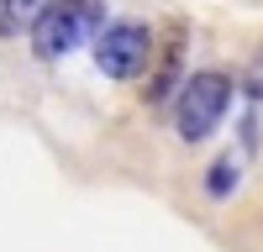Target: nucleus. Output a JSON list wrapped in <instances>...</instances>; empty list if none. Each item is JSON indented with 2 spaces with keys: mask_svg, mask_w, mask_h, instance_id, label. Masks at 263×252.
Segmentation results:
<instances>
[{
  "mask_svg": "<svg viewBox=\"0 0 263 252\" xmlns=\"http://www.w3.org/2000/svg\"><path fill=\"white\" fill-rule=\"evenodd\" d=\"M232 105V74L227 69H200L184 79V90L174 95V132L184 142H205L216 126L227 121Z\"/></svg>",
  "mask_w": 263,
  "mask_h": 252,
  "instance_id": "nucleus-1",
  "label": "nucleus"
},
{
  "mask_svg": "<svg viewBox=\"0 0 263 252\" xmlns=\"http://www.w3.org/2000/svg\"><path fill=\"white\" fill-rule=\"evenodd\" d=\"M111 21H105V6L100 0H63V6H53L48 16L37 21V32H32V53L42 63H58V58H69L74 48H84V42H95Z\"/></svg>",
  "mask_w": 263,
  "mask_h": 252,
  "instance_id": "nucleus-2",
  "label": "nucleus"
},
{
  "mask_svg": "<svg viewBox=\"0 0 263 252\" xmlns=\"http://www.w3.org/2000/svg\"><path fill=\"white\" fill-rule=\"evenodd\" d=\"M95 63H100V74H111V79H137L153 63V32L142 21H111V27L95 37Z\"/></svg>",
  "mask_w": 263,
  "mask_h": 252,
  "instance_id": "nucleus-3",
  "label": "nucleus"
},
{
  "mask_svg": "<svg viewBox=\"0 0 263 252\" xmlns=\"http://www.w3.org/2000/svg\"><path fill=\"white\" fill-rule=\"evenodd\" d=\"M184 48H190V27L184 21H168L163 27V48L147 63V105H174V95L184 90Z\"/></svg>",
  "mask_w": 263,
  "mask_h": 252,
  "instance_id": "nucleus-4",
  "label": "nucleus"
},
{
  "mask_svg": "<svg viewBox=\"0 0 263 252\" xmlns=\"http://www.w3.org/2000/svg\"><path fill=\"white\" fill-rule=\"evenodd\" d=\"M53 11V0H0V37L37 32V21Z\"/></svg>",
  "mask_w": 263,
  "mask_h": 252,
  "instance_id": "nucleus-5",
  "label": "nucleus"
},
{
  "mask_svg": "<svg viewBox=\"0 0 263 252\" xmlns=\"http://www.w3.org/2000/svg\"><path fill=\"white\" fill-rule=\"evenodd\" d=\"M232 189H237V163H232V153H227V158L211 163V174H205V195H211V200H227Z\"/></svg>",
  "mask_w": 263,
  "mask_h": 252,
  "instance_id": "nucleus-6",
  "label": "nucleus"
},
{
  "mask_svg": "<svg viewBox=\"0 0 263 252\" xmlns=\"http://www.w3.org/2000/svg\"><path fill=\"white\" fill-rule=\"evenodd\" d=\"M242 90L253 95V105H263V48L253 53V63H248V79H242Z\"/></svg>",
  "mask_w": 263,
  "mask_h": 252,
  "instance_id": "nucleus-7",
  "label": "nucleus"
}]
</instances>
